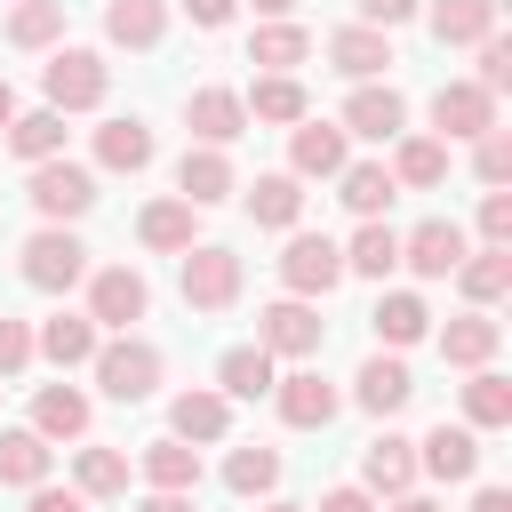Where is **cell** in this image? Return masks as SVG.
Returning a JSON list of instances; mask_svg holds the SVG:
<instances>
[{"label":"cell","mask_w":512,"mask_h":512,"mask_svg":"<svg viewBox=\"0 0 512 512\" xmlns=\"http://www.w3.org/2000/svg\"><path fill=\"white\" fill-rule=\"evenodd\" d=\"M24 192H32V208H40L48 224H72V216L96 208V168H80V160H40Z\"/></svg>","instance_id":"52a82bcc"},{"label":"cell","mask_w":512,"mask_h":512,"mask_svg":"<svg viewBox=\"0 0 512 512\" xmlns=\"http://www.w3.org/2000/svg\"><path fill=\"white\" fill-rule=\"evenodd\" d=\"M496 344H504V328H496L488 312H456V320L440 328V360H448V368H464V376H472V368H488V360H496Z\"/></svg>","instance_id":"ffe728a7"},{"label":"cell","mask_w":512,"mask_h":512,"mask_svg":"<svg viewBox=\"0 0 512 512\" xmlns=\"http://www.w3.org/2000/svg\"><path fill=\"white\" fill-rule=\"evenodd\" d=\"M272 384H280V376H272V352H264V344H232V352L216 360V392H224V400H264Z\"/></svg>","instance_id":"f546056e"},{"label":"cell","mask_w":512,"mask_h":512,"mask_svg":"<svg viewBox=\"0 0 512 512\" xmlns=\"http://www.w3.org/2000/svg\"><path fill=\"white\" fill-rule=\"evenodd\" d=\"M496 32V0H432V40L440 48H480Z\"/></svg>","instance_id":"1f68e13d"},{"label":"cell","mask_w":512,"mask_h":512,"mask_svg":"<svg viewBox=\"0 0 512 512\" xmlns=\"http://www.w3.org/2000/svg\"><path fill=\"white\" fill-rule=\"evenodd\" d=\"M336 280H344V248H336L328 232H288V248H280V288L304 296V304H320Z\"/></svg>","instance_id":"277c9868"},{"label":"cell","mask_w":512,"mask_h":512,"mask_svg":"<svg viewBox=\"0 0 512 512\" xmlns=\"http://www.w3.org/2000/svg\"><path fill=\"white\" fill-rule=\"evenodd\" d=\"M168 432H176V440H224V432H232V400L208 392V384H192V392L168 400Z\"/></svg>","instance_id":"7402d4cb"},{"label":"cell","mask_w":512,"mask_h":512,"mask_svg":"<svg viewBox=\"0 0 512 512\" xmlns=\"http://www.w3.org/2000/svg\"><path fill=\"white\" fill-rule=\"evenodd\" d=\"M368 320H376V336H384L392 352H400V344H416V336H432V304H424L416 288H384Z\"/></svg>","instance_id":"f1b7e54d"},{"label":"cell","mask_w":512,"mask_h":512,"mask_svg":"<svg viewBox=\"0 0 512 512\" xmlns=\"http://www.w3.org/2000/svg\"><path fill=\"white\" fill-rule=\"evenodd\" d=\"M240 192V176H232V160L216 152V144H192L184 160H176V200L184 208H216V200H232Z\"/></svg>","instance_id":"5bb4252c"},{"label":"cell","mask_w":512,"mask_h":512,"mask_svg":"<svg viewBox=\"0 0 512 512\" xmlns=\"http://www.w3.org/2000/svg\"><path fill=\"white\" fill-rule=\"evenodd\" d=\"M144 312H152V280L144 272H128V264L88 272V320L96 328H120L128 336V320H144Z\"/></svg>","instance_id":"ba28073f"},{"label":"cell","mask_w":512,"mask_h":512,"mask_svg":"<svg viewBox=\"0 0 512 512\" xmlns=\"http://www.w3.org/2000/svg\"><path fill=\"white\" fill-rule=\"evenodd\" d=\"M32 432L40 440H88V392L80 384H40L32 392Z\"/></svg>","instance_id":"44dd1931"},{"label":"cell","mask_w":512,"mask_h":512,"mask_svg":"<svg viewBox=\"0 0 512 512\" xmlns=\"http://www.w3.org/2000/svg\"><path fill=\"white\" fill-rule=\"evenodd\" d=\"M184 304L192 312H232L240 304V256L216 248V240H192L184 248Z\"/></svg>","instance_id":"5b68a950"},{"label":"cell","mask_w":512,"mask_h":512,"mask_svg":"<svg viewBox=\"0 0 512 512\" xmlns=\"http://www.w3.org/2000/svg\"><path fill=\"white\" fill-rule=\"evenodd\" d=\"M96 160L120 168V176L152 168V128H144V120H104V128H96Z\"/></svg>","instance_id":"f35d334b"},{"label":"cell","mask_w":512,"mask_h":512,"mask_svg":"<svg viewBox=\"0 0 512 512\" xmlns=\"http://www.w3.org/2000/svg\"><path fill=\"white\" fill-rule=\"evenodd\" d=\"M192 216H200V208H184V200H144V208H136V240H144L152 256H184V248H192Z\"/></svg>","instance_id":"83f0119b"},{"label":"cell","mask_w":512,"mask_h":512,"mask_svg":"<svg viewBox=\"0 0 512 512\" xmlns=\"http://www.w3.org/2000/svg\"><path fill=\"white\" fill-rule=\"evenodd\" d=\"M464 256H472V248H464V232H456L448 216H424L416 232H400V264H408L416 280H448Z\"/></svg>","instance_id":"8fae6325"},{"label":"cell","mask_w":512,"mask_h":512,"mask_svg":"<svg viewBox=\"0 0 512 512\" xmlns=\"http://www.w3.org/2000/svg\"><path fill=\"white\" fill-rule=\"evenodd\" d=\"M400 152H392V184H408V192H432L440 176H448V144L440 136H392Z\"/></svg>","instance_id":"d590c367"},{"label":"cell","mask_w":512,"mask_h":512,"mask_svg":"<svg viewBox=\"0 0 512 512\" xmlns=\"http://www.w3.org/2000/svg\"><path fill=\"white\" fill-rule=\"evenodd\" d=\"M360 488H368V496H408V488H416V440L376 432L368 456H360Z\"/></svg>","instance_id":"2e32d148"},{"label":"cell","mask_w":512,"mask_h":512,"mask_svg":"<svg viewBox=\"0 0 512 512\" xmlns=\"http://www.w3.org/2000/svg\"><path fill=\"white\" fill-rule=\"evenodd\" d=\"M352 8H360V24H376V32H392V24H408V16L424 8V0H352Z\"/></svg>","instance_id":"c3c4849f"},{"label":"cell","mask_w":512,"mask_h":512,"mask_svg":"<svg viewBox=\"0 0 512 512\" xmlns=\"http://www.w3.org/2000/svg\"><path fill=\"white\" fill-rule=\"evenodd\" d=\"M416 472H432V480H472V472H480V432H472V424H432V432L416 440Z\"/></svg>","instance_id":"9a60e30c"},{"label":"cell","mask_w":512,"mask_h":512,"mask_svg":"<svg viewBox=\"0 0 512 512\" xmlns=\"http://www.w3.org/2000/svg\"><path fill=\"white\" fill-rule=\"evenodd\" d=\"M272 408H280V424H296V432H320V424L344 408V392H336L328 376L296 368V376H280V384H272Z\"/></svg>","instance_id":"4fadbf2b"},{"label":"cell","mask_w":512,"mask_h":512,"mask_svg":"<svg viewBox=\"0 0 512 512\" xmlns=\"http://www.w3.org/2000/svg\"><path fill=\"white\" fill-rule=\"evenodd\" d=\"M480 240L488 248H512V192H488L480 200Z\"/></svg>","instance_id":"7dc6e473"},{"label":"cell","mask_w":512,"mask_h":512,"mask_svg":"<svg viewBox=\"0 0 512 512\" xmlns=\"http://www.w3.org/2000/svg\"><path fill=\"white\" fill-rule=\"evenodd\" d=\"M432 128H440V144H472V136H488V128H504V120H496V96H488V88L448 80V88L432 96Z\"/></svg>","instance_id":"9c48e42d"},{"label":"cell","mask_w":512,"mask_h":512,"mask_svg":"<svg viewBox=\"0 0 512 512\" xmlns=\"http://www.w3.org/2000/svg\"><path fill=\"white\" fill-rule=\"evenodd\" d=\"M352 160V136L336 128V120H296L288 128V176L304 184V176H336Z\"/></svg>","instance_id":"7c38bea8"},{"label":"cell","mask_w":512,"mask_h":512,"mask_svg":"<svg viewBox=\"0 0 512 512\" xmlns=\"http://www.w3.org/2000/svg\"><path fill=\"white\" fill-rule=\"evenodd\" d=\"M80 280H88V248H80L64 224H40V232L24 240V288L64 296V288H80Z\"/></svg>","instance_id":"3957f363"},{"label":"cell","mask_w":512,"mask_h":512,"mask_svg":"<svg viewBox=\"0 0 512 512\" xmlns=\"http://www.w3.org/2000/svg\"><path fill=\"white\" fill-rule=\"evenodd\" d=\"M472 88H488V96H504V88H512V40H504V32H488V40H480V72H472Z\"/></svg>","instance_id":"f6af8a7d"},{"label":"cell","mask_w":512,"mask_h":512,"mask_svg":"<svg viewBox=\"0 0 512 512\" xmlns=\"http://www.w3.org/2000/svg\"><path fill=\"white\" fill-rule=\"evenodd\" d=\"M256 8H264V16H296V0H256Z\"/></svg>","instance_id":"6f0895ef"},{"label":"cell","mask_w":512,"mask_h":512,"mask_svg":"<svg viewBox=\"0 0 512 512\" xmlns=\"http://www.w3.org/2000/svg\"><path fill=\"white\" fill-rule=\"evenodd\" d=\"M72 488L96 504V496H128V456L120 448H104V440H88L80 456H72Z\"/></svg>","instance_id":"74e56055"},{"label":"cell","mask_w":512,"mask_h":512,"mask_svg":"<svg viewBox=\"0 0 512 512\" xmlns=\"http://www.w3.org/2000/svg\"><path fill=\"white\" fill-rule=\"evenodd\" d=\"M472 512H512V488H480V496H472Z\"/></svg>","instance_id":"db71d44e"},{"label":"cell","mask_w":512,"mask_h":512,"mask_svg":"<svg viewBox=\"0 0 512 512\" xmlns=\"http://www.w3.org/2000/svg\"><path fill=\"white\" fill-rule=\"evenodd\" d=\"M8 40H16V48H56V40H64V0H16Z\"/></svg>","instance_id":"7bdbcfd3"},{"label":"cell","mask_w":512,"mask_h":512,"mask_svg":"<svg viewBox=\"0 0 512 512\" xmlns=\"http://www.w3.org/2000/svg\"><path fill=\"white\" fill-rule=\"evenodd\" d=\"M24 368H32V328L0 312V376H24Z\"/></svg>","instance_id":"bcb514c9"},{"label":"cell","mask_w":512,"mask_h":512,"mask_svg":"<svg viewBox=\"0 0 512 512\" xmlns=\"http://www.w3.org/2000/svg\"><path fill=\"white\" fill-rule=\"evenodd\" d=\"M472 176H480L488 192H504V184H512V136H504V128L472 136Z\"/></svg>","instance_id":"ee69618b"},{"label":"cell","mask_w":512,"mask_h":512,"mask_svg":"<svg viewBox=\"0 0 512 512\" xmlns=\"http://www.w3.org/2000/svg\"><path fill=\"white\" fill-rule=\"evenodd\" d=\"M456 288L472 296V312H488V304L512 288V248H472V256L456 264Z\"/></svg>","instance_id":"8d00e7d4"},{"label":"cell","mask_w":512,"mask_h":512,"mask_svg":"<svg viewBox=\"0 0 512 512\" xmlns=\"http://www.w3.org/2000/svg\"><path fill=\"white\" fill-rule=\"evenodd\" d=\"M144 480H152V488L192 496V488H200V448H192V440H176V432H168V440H144Z\"/></svg>","instance_id":"e575fe53"},{"label":"cell","mask_w":512,"mask_h":512,"mask_svg":"<svg viewBox=\"0 0 512 512\" xmlns=\"http://www.w3.org/2000/svg\"><path fill=\"white\" fill-rule=\"evenodd\" d=\"M40 88H48V112H96L104 88H112V72H104L96 48H56L40 64Z\"/></svg>","instance_id":"7a4b0ae2"},{"label":"cell","mask_w":512,"mask_h":512,"mask_svg":"<svg viewBox=\"0 0 512 512\" xmlns=\"http://www.w3.org/2000/svg\"><path fill=\"white\" fill-rule=\"evenodd\" d=\"M392 264H400V232H392L384 216H376V224H360V232H352V248H344V272H360V280H384Z\"/></svg>","instance_id":"b9f144b4"},{"label":"cell","mask_w":512,"mask_h":512,"mask_svg":"<svg viewBox=\"0 0 512 512\" xmlns=\"http://www.w3.org/2000/svg\"><path fill=\"white\" fill-rule=\"evenodd\" d=\"M248 216H256L264 232H296V216H304V184H296L288 168L256 176V184H248Z\"/></svg>","instance_id":"4316f807"},{"label":"cell","mask_w":512,"mask_h":512,"mask_svg":"<svg viewBox=\"0 0 512 512\" xmlns=\"http://www.w3.org/2000/svg\"><path fill=\"white\" fill-rule=\"evenodd\" d=\"M312 512H376V496H368V488H328Z\"/></svg>","instance_id":"816d5d0a"},{"label":"cell","mask_w":512,"mask_h":512,"mask_svg":"<svg viewBox=\"0 0 512 512\" xmlns=\"http://www.w3.org/2000/svg\"><path fill=\"white\" fill-rule=\"evenodd\" d=\"M8 120H16V88L0 80V128H8Z\"/></svg>","instance_id":"9f6ffc18"},{"label":"cell","mask_w":512,"mask_h":512,"mask_svg":"<svg viewBox=\"0 0 512 512\" xmlns=\"http://www.w3.org/2000/svg\"><path fill=\"white\" fill-rule=\"evenodd\" d=\"M392 192H400V184H392L384 160H344V168H336V200H344L360 224H376V216L392 208Z\"/></svg>","instance_id":"d6986e66"},{"label":"cell","mask_w":512,"mask_h":512,"mask_svg":"<svg viewBox=\"0 0 512 512\" xmlns=\"http://www.w3.org/2000/svg\"><path fill=\"white\" fill-rule=\"evenodd\" d=\"M256 512H312V504H256Z\"/></svg>","instance_id":"680465c9"},{"label":"cell","mask_w":512,"mask_h":512,"mask_svg":"<svg viewBox=\"0 0 512 512\" xmlns=\"http://www.w3.org/2000/svg\"><path fill=\"white\" fill-rule=\"evenodd\" d=\"M96 392L104 400H152L160 392V344H144V336H112V344H96Z\"/></svg>","instance_id":"6da1fadb"},{"label":"cell","mask_w":512,"mask_h":512,"mask_svg":"<svg viewBox=\"0 0 512 512\" xmlns=\"http://www.w3.org/2000/svg\"><path fill=\"white\" fill-rule=\"evenodd\" d=\"M352 400L368 408V416H400L408 400H416V376H408V360H392V352H376L360 376H352Z\"/></svg>","instance_id":"ac0fdd59"},{"label":"cell","mask_w":512,"mask_h":512,"mask_svg":"<svg viewBox=\"0 0 512 512\" xmlns=\"http://www.w3.org/2000/svg\"><path fill=\"white\" fill-rule=\"evenodd\" d=\"M344 136H368V144H392L400 128H408V96L400 88H376V80H360L352 96H344V120H336Z\"/></svg>","instance_id":"30bf717a"},{"label":"cell","mask_w":512,"mask_h":512,"mask_svg":"<svg viewBox=\"0 0 512 512\" xmlns=\"http://www.w3.org/2000/svg\"><path fill=\"white\" fill-rule=\"evenodd\" d=\"M136 512H192V496H176V488H152Z\"/></svg>","instance_id":"f5cc1de1"},{"label":"cell","mask_w":512,"mask_h":512,"mask_svg":"<svg viewBox=\"0 0 512 512\" xmlns=\"http://www.w3.org/2000/svg\"><path fill=\"white\" fill-rule=\"evenodd\" d=\"M96 344H104V336H96V320H88V312H56V320L32 336V352H40V360H56V368H88V360H96Z\"/></svg>","instance_id":"d4e9b609"},{"label":"cell","mask_w":512,"mask_h":512,"mask_svg":"<svg viewBox=\"0 0 512 512\" xmlns=\"http://www.w3.org/2000/svg\"><path fill=\"white\" fill-rule=\"evenodd\" d=\"M304 56H312V32L288 24V16H272V24L248 32V64H256V72H296Z\"/></svg>","instance_id":"484cf974"},{"label":"cell","mask_w":512,"mask_h":512,"mask_svg":"<svg viewBox=\"0 0 512 512\" xmlns=\"http://www.w3.org/2000/svg\"><path fill=\"white\" fill-rule=\"evenodd\" d=\"M328 64H336L344 80H376V72L392 64V40H384L376 24H344V32H328Z\"/></svg>","instance_id":"603a6c76"},{"label":"cell","mask_w":512,"mask_h":512,"mask_svg":"<svg viewBox=\"0 0 512 512\" xmlns=\"http://www.w3.org/2000/svg\"><path fill=\"white\" fill-rule=\"evenodd\" d=\"M0 136H8V152L32 160V168H40V160H64V112H48V104H40V112H16Z\"/></svg>","instance_id":"836d02e7"},{"label":"cell","mask_w":512,"mask_h":512,"mask_svg":"<svg viewBox=\"0 0 512 512\" xmlns=\"http://www.w3.org/2000/svg\"><path fill=\"white\" fill-rule=\"evenodd\" d=\"M160 32H168V0H112L104 8L112 48H160Z\"/></svg>","instance_id":"d6a6232c"},{"label":"cell","mask_w":512,"mask_h":512,"mask_svg":"<svg viewBox=\"0 0 512 512\" xmlns=\"http://www.w3.org/2000/svg\"><path fill=\"white\" fill-rule=\"evenodd\" d=\"M184 120H192V136H200V144H216V152H224V144L248 128V104H240V88H192V96H184Z\"/></svg>","instance_id":"e0dca14e"},{"label":"cell","mask_w":512,"mask_h":512,"mask_svg":"<svg viewBox=\"0 0 512 512\" xmlns=\"http://www.w3.org/2000/svg\"><path fill=\"white\" fill-rule=\"evenodd\" d=\"M320 336H328V320H320V304H304V296H280V304L256 312V344H264L272 360H312Z\"/></svg>","instance_id":"8992f818"},{"label":"cell","mask_w":512,"mask_h":512,"mask_svg":"<svg viewBox=\"0 0 512 512\" xmlns=\"http://www.w3.org/2000/svg\"><path fill=\"white\" fill-rule=\"evenodd\" d=\"M184 16H192L200 32H224V24L240 16V0H184Z\"/></svg>","instance_id":"681fc988"},{"label":"cell","mask_w":512,"mask_h":512,"mask_svg":"<svg viewBox=\"0 0 512 512\" xmlns=\"http://www.w3.org/2000/svg\"><path fill=\"white\" fill-rule=\"evenodd\" d=\"M48 464H56V448H48L32 424L0 432V488H40V480H48Z\"/></svg>","instance_id":"4dcf8cb0"},{"label":"cell","mask_w":512,"mask_h":512,"mask_svg":"<svg viewBox=\"0 0 512 512\" xmlns=\"http://www.w3.org/2000/svg\"><path fill=\"white\" fill-rule=\"evenodd\" d=\"M248 120H272V128H296V120H312V96H304V80L296 72H264L248 96Z\"/></svg>","instance_id":"cb8c5ba5"},{"label":"cell","mask_w":512,"mask_h":512,"mask_svg":"<svg viewBox=\"0 0 512 512\" xmlns=\"http://www.w3.org/2000/svg\"><path fill=\"white\" fill-rule=\"evenodd\" d=\"M464 424H472V432H504V424H512V384H504L496 368H472V384H464Z\"/></svg>","instance_id":"ab89813d"},{"label":"cell","mask_w":512,"mask_h":512,"mask_svg":"<svg viewBox=\"0 0 512 512\" xmlns=\"http://www.w3.org/2000/svg\"><path fill=\"white\" fill-rule=\"evenodd\" d=\"M24 512H88V496H80V488H48V480H40Z\"/></svg>","instance_id":"f907efd6"},{"label":"cell","mask_w":512,"mask_h":512,"mask_svg":"<svg viewBox=\"0 0 512 512\" xmlns=\"http://www.w3.org/2000/svg\"><path fill=\"white\" fill-rule=\"evenodd\" d=\"M224 488H232V496H272V488H280V448H264V440L232 448V456H224Z\"/></svg>","instance_id":"60d3db41"},{"label":"cell","mask_w":512,"mask_h":512,"mask_svg":"<svg viewBox=\"0 0 512 512\" xmlns=\"http://www.w3.org/2000/svg\"><path fill=\"white\" fill-rule=\"evenodd\" d=\"M392 512H440V504H432V496H416V488H408V496H392Z\"/></svg>","instance_id":"11a10c76"}]
</instances>
